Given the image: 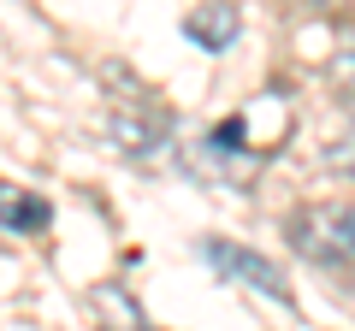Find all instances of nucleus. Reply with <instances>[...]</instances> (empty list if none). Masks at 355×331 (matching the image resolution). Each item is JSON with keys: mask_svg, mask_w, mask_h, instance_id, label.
<instances>
[{"mask_svg": "<svg viewBox=\"0 0 355 331\" xmlns=\"http://www.w3.org/2000/svg\"><path fill=\"white\" fill-rule=\"evenodd\" d=\"M207 255V267L214 272H225V278H243V284H254L261 296H272L279 307H296V296H291V284H284V272L272 267V260H261V255H249L243 242H225V237H214L202 249Z\"/></svg>", "mask_w": 355, "mask_h": 331, "instance_id": "f03ea898", "label": "nucleus"}, {"mask_svg": "<svg viewBox=\"0 0 355 331\" xmlns=\"http://www.w3.org/2000/svg\"><path fill=\"white\" fill-rule=\"evenodd\" d=\"M95 314H101V331H154L125 290H101V296H95Z\"/></svg>", "mask_w": 355, "mask_h": 331, "instance_id": "20e7f679", "label": "nucleus"}, {"mask_svg": "<svg viewBox=\"0 0 355 331\" xmlns=\"http://www.w3.org/2000/svg\"><path fill=\"white\" fill-rule=\"evenodd\" d=\"M237 30H243V12L231 6V0H207V6H196V12L184 18V36H190L196 48H207V53L231 48V42H237Z\"/></svg>", "mask_w": 355, "mask_h": 331, "instance_id": "7ed1b4c3", "label": "nucleus"}, {"mask_svg": "<svg viewBox=\"0 0 355 331\" xmlns=\"http://www.w3.org/2000/svg\"><path fill=\"white\" fill-rule=\"evenodd\" d=\"M331 89L355 107V30L338 42V53H331Z\"/></svg>", "mask_w": 355, "mask_h": 331, "instance_id": "423d86ee", "label": "nucleus"}, {"mask_svg": "<svg viewBox=\"0 0 355 331\" xmlns=\"http://www.w3.org/2000/svg\"><path fill=\"white\" fill-rule=\"evenodd\" d=\"M291 242L320 267H349L355 272V207L349 202H320L291 213Z\"/></svg>", "mask_w": 355, "mask_h": 331, "instance_id": "f257e3e1", "label": "nucleus"}, {"mask_svg": "<svg viewBox=\"0 0 355 331\" xmlns=\"http://www.w3.org/2000/svg\"><path fill=\"white\" fill-rule=\"evenodd\" d=\"M326 12H355V0H320Z\"/></svg>", "mask_w": 355, "mask_h": 331, "instance_id": "6e6552de", "label": "nucleus"}, {"mask_svg": "<svg viewBox=\"0 0 355 331\" xmlns=\"http://www.w3.org/2000/svg\"><path fill=\"white\" fill-rule=\"evenodd\" d=\"M42 225H48V202H36L24 190H6V231H42Z\"/></svg>", "mask_w": 355, "mask_h": 331, "instance_id": "39448f33", "label": "nucleus"}, {"mask_svg": "<svg viewBox=\"0 0 355 331\" xmlns=\"http://www.w3.org/2000/svg\"><path fill=\"white\" fill-rule=\"evenodd\" d=\"M331 172L355 178V130H349V136H338V142H331Z\"/></svg>", "mask_w": 355, "mask_h": 331, "instance_id": "0eeeda50", "label": "nucleus"}]
</instances>
